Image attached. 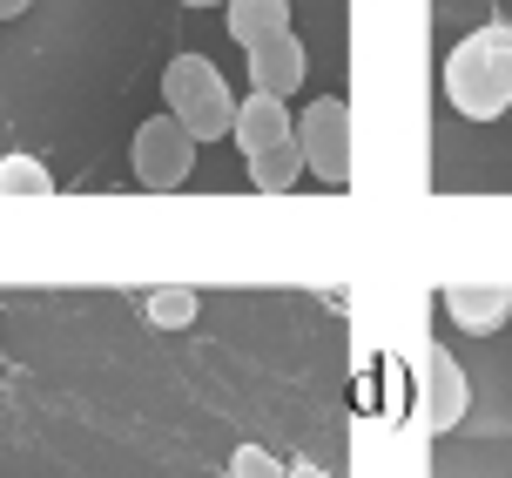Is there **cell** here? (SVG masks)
<instances>
[{"mask_svg":"<svg viewBox=\"0 0 512 478\" xmlns=\"http://www.w3.org/2000/svg\"><path fill=\"white\" fill-rule=\"evenodd\" d=\"M445 101L465 122H499L512 108V27H472L445 54Z\"/></svg>","mask_w":512,"mask_h":478,"instance_id":"obj_1","label":"cell"},{"mask_svg":"<svg viewBox=\"0 0 512 478\" xmlns=\"http://www.w3.org/2000/svg\"><path fill=\"white\" fill-rule=\"evenodd\" d=\"M162 108L176 115L196 142H216V135H236V95L223 68L209 54H176L162 68Z\"/></svg>","mask_w":512,"mask_h":478,"instance_id":"obj_2","label":"cell"},{"mask_svg":"<svg viewBox=\"0 0 512 478\" xmlns=\"http://www.w3.org/2000/svg\"><path fill=\"white\" fill-rule=\"evenodd\" d=\"M196 135L162 108V115H149V122L135 128V149H128V169H135V182L142 189H182V182L196 176Z\"/></svg>","mask_w":512,"mask_h":478,"instance_id":"obj_3","label":"cell"},{"mask_svg":"<svg viewBox=\"0 0 512 478\" xmlns=\"http://www.w3.org/2000/svg\"><path fill=\"white\" fill-rule=\"evenodd\" d=\"M297 149H304L310 176H324L337 189V182H351V101L344 95H317L297 115Z\"/></svg>","mask_w":512,"mask_h":478,"instance_id":"obj_4","label":"cell"},{"mask_svg":"<svg viewBox=\"0 0 512 478\" xmlns=\"http://www.w3.org/2000/svg\"><path fill=\"white\" fill-rule=\"evenodd\" d=\"M465 404H472V391H465L459 357L445 351V344H432L425 351V425H432V438L465 425Z\"/></svg>","mask_w":512,"mask_h":478,"instance_id":"obj_5","label":"cell"},{"mask_svg":"<svg viewBox=\"0 0 512 478\" xmlns=\"http://www.w3.org/2000/svg\"><path fill=\"white\" fill-rule=\"evenodd\" d=\"M438 303H445V317L459 330H472V337H492V330H506V317H512L506 283H445Z\"/></svg>","mask_w":512,"mask_h":478,"instance_id":"obj_6","label":"cell"},{"mask_svg":"<svg viewBox=\"0 0 512 478\" xmlns=\"http://www.w3.org/2000/svg\"><path fill=\"white\" fill-rule=\"evenodd\" d=\"M310 75V54L297 34H277V41H263V48H250V81H256V95H277L290 101L297 88H304Z\"/></svg>","mask_w":512,"mask_h":478,"instance_id":"obj_7","label":"cell"},{"mask_svg":"<svg viewBox=\"0 0 512 478\" xmlns=\"http://www.w3.org/2000/svg\"><path fill=\"white\" fill-rule=\"evenodd\" d=\"M297 135V122H290V108H283L277 95H243L236 101V149H243V162L263 149H277V142H290Z\"/></svg>","mask_w":512,"mask_h":478,"instance_id":"obj_8","label":"cell"},{"mask_svg":"<svg viewBox=\"0 0 512 478\" xmlns=\"http://www.w3.org/2000/svg\"><path fill=\"white\" fill-rule=\"evenodd\" d=\"M223 21H230V41L250 54V48H263V41L290 34V0H230Z\"/></svg>","mask_w":512,"mask_h":478,"instance_id":"obj_9","label":"cell"},{"mask_svg":"<svg viewBox=\"0 0 512 478\" xmlns=\"http://www.w3.org/2000/svg\"><path fill=\"white\" fill-rule=\"evenodd\" d=\"M310 162H304V149H297V135L290 142H277V149H263V155H250V182L263 189V196H283V189H297V176H304Z\"/></svg>","mask_w":512,"mask_h":478,"instance_id":"obj_10","label":"cell"},{"mask_svg":"<svg viewBox=\"0 0 512 478\" xmlns=\"http://www.w3.org/2000/svg\"><path fill=\"white\" fill-rule=\"evenodd\" d=\"M142 310H149L155 330H189V324H196V310H203V297H196L189 283H162V290H149Z\"/></svg>","mask_w":512,"mask_h":478,"instance_id":"obj_11","label":"cell"},{"mask_svg":"<svg viewBox=\"0 0 512 478\" xmlns=\"http://www.w3.org/2000/svg\"><path fill=\"white\" fill-rule=\"evenodd\" d=\"M54 169L41 155H0V196H48Z\"/></svg>","mask_w":512,"mask_h":478,"instance_id":"obj_12","label":"cell"},{"mask_svg":"<svg viewBox=\"0 0 512 478\" xmlns=\"http://www.w3.org/2000/svg\"><path fill=\"white\" fill-rule=\"evenodd\" d=\"M230 478H290V458H277L270 445H236Z\"/></svg>","mask_w":512,"mask_h":478,"instance_id":"obj_13","label":"cell"},{"mask_svg":"<svg viewBox=\"0 0 512 478\" xmlns=\"http://www.w3.org/2000/svg\"><path fill=\"white\" fill-rule=\"evenodd\" d=\"M290 478H331V472H324L317 458H290Z\"/></svg>","mask_w":512,"mask_h":478,"instance_id":"obj_14","label":"cell"},{"mask_svg":"<svg viewBox=\"0 0 512 478\" xmlns=\"http://www.w3.org/2000/svg\"><path fill=\"white\" fill-rule=\"evenodd\" d=\"M34 0H0V21H14V14H27Z\"/></svg>","mask_w":512,"mask_h":478,"instance_id":"obj_15","label":"cell"},{"mask_svg":"<svg viewBox=\"0 0 512 478\" xmlns=\"http://www.w3.org/2000/svg\"><path fill=\"white\" fill-rule=\"evenodd\" d=\"M182 7H230V0H182Z\"/></svg>","mask_w":512,"mask_h":478,"instance_id":"obj_16","label":"cell"}]
</instances>
